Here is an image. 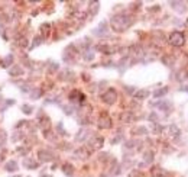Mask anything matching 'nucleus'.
Here are the masks:
<instances>
[{
    "mask_svg": "<svg viewBox=\"0 0 188 177\" xmlns=\"http://www.w3.org/2000/svg\"><path fill=\"white\" fill-rule=\"evenodd\" d=\"M133 23V17L129 16V15H116V16L111 19V28H113L116 32H123L126 31L130 25Z\"/></svg>",
    "mask_w": 188,
    "mask_h": 177,
    "instance_id": "obj_1",
    "label": "nucleus"
},
{
    "mask_svg": "<svg viewBox=\"0 0 188 177\" xmlns=\"http://www.w3.org/2000/svg\"><path fill=\"white\" fill-rule=\"evenodd\" d=\"M185 42V36L182 32L179 31H174L171 35H169V44L174 45V47H182Z\"/></svg>",
    "mask_w": 188,
    "mask_h": 177,
    "instance_id": "obj_2",
    "label": "nucleus"
},
{
    "mask_svg": "<svg viewBox=\"0 0 188 177\" xmlns=\"http://www.w3.org/2000/svg\"><path fill=\"white\" fill-rule=\"evenodd\" d=\"M116 99H117V93H116V90H113V88H109L107 92L103 94V100L106 103H114L116 102Z\"/></svg>",
    "mask_w": 188,
    "mask_h": 177,
    "instance_id": "obj_3",
    "label": "nucleus"
},
{
    "mask_svg": "<svg viewBox=\"0 0 188 177\" xmlns=\"http://www.w3.org/2000/svg\"><path fill=\"white\" fill-rule=\"evenodd\" d=\"M111 126V121L107 115H101L100 118V128H110Z\"/></svg>",
    "mask_w": 188,
    "mask_h": 177,
    "instance_id": "obj_4",
    "label": "nucleus"
},
{
    "mask_svg": "<svg viewBox=\"0 0 188 177\" xmlns=\"http://www.w3.org/2000/svg\"><path fill=\"white\" fill-rule=\"evenodd\" d=\"M152 177H168V173L159 167H155L153 170H152Z\"/></svg>",
    "mask_w": 188,
    "mask_h": 177,
    "instance_id": "obj_5",
    "label": "nucleus"
},
{
    "mask_svg": "<svg viewBox=\"0 0 188 177\" xmlns=\"http://www.w3.org/2000/svg\"><path fill=\"white\" fill-rule=\"evenodd\" d=\"M4 168H6L7 171H15V170H17V164H16V161H9V163H6V166H4Z\"/></svg>",
    "mask_w": 188,
    "mask_h": 177,
    "instance_id": "obj_6",
    "label": "nucleus"
},
{
    "mask_svg": "<svg viewBox=\"0 0 188 177\" xmlns=\"http://www.w3.org/2000/svg\"><path fill=\"white\" fill-rule=\"evenodd\" d=\"M148 96H149L148 90H139V92L135 93V97H138V99H145V97H148Z\"/></svg>",
    "mask_w": 188,
    "mask_h": 177,
    "instance_id": "obj_7",
    "label": "nucleus"
},
{
    "mask_svg": "<svg viewBox=\"0 0 188 177\" xmlns=\"http://www.w3.org/2000/svg\"><path fill=\"white\" fill-rule=\"evenodd\" d=\"M12 62H13V55L9 54V55L6 57V60L3 61V67H9V65L12 64Z\"/></svg>",
    "mask_w": 188,
    "mask_h": 177,
    "instance_id": "obj_8",
    "label": "nucleus"
},
{
    "mask_svg": "<svg viewBox=\"0 0 188 177\" xmlns=\"http://www.w3.org/2000/svg\"><path fill=\"white\" fill-rule=\"evenodd\" d=\"M62 168H64V173L68 174V176H72V174H74V171H72V167H71L70 164H65Z\"/></svg>",
    "mask_w": 188,
    "mask_h": 177,
    "instance_id": "obj_9",
    "label": "nucleus"
},
{
    "mask_svg": "<svg viewBox=\"0 0 188 177\" xmlns=\"http://www.w3.org/2000/svg\"><path fill=\"white\" fill-rule=\"evenodd\" d=\"M166 93H168V88H161V90H156L153 94H155V97H159V96H164Z\"/></svg>",
    "mask_w": 188,
    "mask_h": 177,
    "instance_id": "obj_10",
    "label": "nucleus"
},
{
    "mask_svg": "<svg viewBox=\"0 0 188 177\" xmlns=\"http://www.w3.org/2000/svg\"><path fill=\"white\" fill-rule=\"evenodd\" d=\"M101 145H103V138H96V140H94L93 147H94V148H100Z\"/></svg>",
    "mask_w": 188,
    "mask_h": 177,
    "instance_id": "obj_11",
    "label": "nucleus"
},
{
    "mask_svg": "<svg viewBox=\"0 0 188 177\" xmlns=\"http://www.w3.org/2000/svg\"><path fill=\"white\" fill-rule=\"evenodd\" d=\"M10 74H22V70H20V68H16V67H15L13 70H10Z\"/></svg>",
    "mask_w": 188,
    "mask_h": 177,
    "instance_id": "obj_12",
    "label": "nucleus"
},
{
    "mask_svg": "<svg viewBox=\"0 0 188 177\" xmlns=\"http://www.w3.org/2000/svg\"><path fill=\"white\" fill-rule=\"evenodd\" d=\"M22 109L25 110V113H30V112H32V108L28 106V105H23V106H22Z\"/></svg>",
    "mask_w": 188,
    "mask_h": 177,
    "instance_id": "obj_13",
    "label": "nucleus"
}]
</instances>
